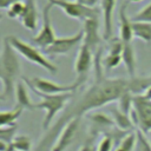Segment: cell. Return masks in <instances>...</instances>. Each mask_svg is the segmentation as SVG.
Wrapping results in <instances>:
<instances>
[{
  "instance_id": "13",
  "label": "cell",
  "mask_w": 151,
  "mask_h": 151,
  "mask_svg": "<svg viewBox=\"0 0 151 151\" xmlns=\"http://www.w3.org/2000/svg\"><path fill=\"white\" fill-rule=\"evenodd\" d=\"M126 8H127V2H124L119 9L120 41L123 44H131V40L134 35H133V29H132V21L126 15Z\"/></svg>"
},
{
  "instance_id": "8",
  "label": "cell",
  "mask_w": 151,
  "mask_h": 151,
  "mask_svg": "<svg viewBox=\"0 0 151 151\" xmlns=\"http://www.w3.org/2000/svg\"><path fill=\"white\" fill-rule=\"evenodd\" d=\"M24 80H26L27 85L32 90L38 91L39 93H42V94L70 93V92H72V91L78 88L74 84L73 85H68V86H64V85H59V84H55L53 81H50V80H46V79H42V78H38V77H34L29 81L26 78Z\"/></svg>"
},
{
  "instance_id": "2",
  "label": "cell",
  "mask_w": 151,
  "mask_h": 151,
  "mask_svg": "<svg viewBox=\"0 0 151 151\" xmlns=\"http://www.w3.org/2000/svg\"><path fill=\"white\" fill-rule=\"evenodd\" d=\"M17 54V51L11 46L7 38H5L0 57V79L2 83V100L12 98L15 93V80L20 72V63Z\"/></svg>"
},
{
  "instance_id": "20",
  "label": "cell",
  "mask_w": 151,
  "mask_h": 151,
  "mask_svg": "<svg viewBox=\"0 0 151 151\" xmlns=\"http://www.w3.org/2000/svg\"><path fill=\"white\" fill-rule=\"evenodd\" d=\"M15 96H17V103L18 105L22 106L24 109H29L33 110L34 109V104L31 103V99L27 94L26 87L24 86L22 83H18L17 87H15Z\"/></svg>"
},
{
  "instance_id": "1",
  "label": "cell",
  "mask_w": 151,
  "mask_h": 151,
  "mask_svg": "<svg viewBox=\"0 0 151 151\" xmlns=\"http://www.w3.org/2000/svg\"><path fill=\"white\" fill-rule=\"evenodd\" d=\"M132 86L133 80L98 78L94 81V84L83 94V97L61 116V118L58 120L54 127L48 132V136H46L42 139L38 151H41L44 147H46L53 142L54 137L64 127L66 122H70L73 118H80L81 114H84L86 111L91 109L106 105L110 101L122 98L124 94L130 93Z\"/></svg>"
},
{
  "instance_id": "24",
  "label": "cell",
  "mask_w": 151,
  "mask_h": 151,
  "mask_svg": "<svg viewBox=\"0 0 151 151\" xmlns=\"http://www.w3.org/2000/svg\"><path fill=\"white\" fill-rule=\"evenodd\" d=\"M114 117H116V122H117V124H118L122 129H129V127L131 126V122L129 120V118L126 117L125 113L114 111Z\"/></svg>"
},
{
  "instance_id": "17",
  "label": "cell",
  "mask_w": 151,
  "mask_h": 151,
  "mask_svg": "<svg viewBox=\"0 0 151 151\" xmlns=\"http://www.w3.org/2000/svg\"><path fill=\"white\" fill-rule=\"evenodd\" d=\"M123 44V42H122ZM122 59L123 63L131 77H134V67H136V61H134V51L132 42L131 44H123V53H122Z\"/></svg>"
},
{
  "instance_id": "18",
  "label": "cell",
  "mask_w": 151,
  "mask_h": 151,
  "mask_svg": "<svg viewBox=\"0 0 151 151\" xmlns=\"http://www.w3.org/2000/svg\"><path fill=\"white\" fill-rule=\"evenodd\" d=\"M133 35L144 40L145 42H151V24L147 22H133L132 21Z\"/></svg>"
},
{
  "instance_id": "25",
  "label": "cell",
  "mask_w": 151,
  "mask_h": 151,
  "mask_svg": "<svg viewBox=\"0 0 151 151\" xmlns=\"http://www.w3.org/2000/svg\"><path fill=\"white\" fill-rule=\"evenodd\" d=\"M111 147H112L111 138H104L98 146V151H111Z\"/></svg>"
},
{
  "instance_id": "29",
  "label": "cell",
  "mask_w": 151,
  "mask_h": 151,
  "mask_svg": "<svg viewBox=\"0 0 151 151\" xmlns=\"http://www.w3.org/2000/svg\"><path fill=\"white\" fill-rule=\"evenodd\" d=\"M83 151H91V147H88V146H85V147L83 149Z\"/></svg>"
},
{
  "instance_id": "12",
  "label": "cell",
  "mask_w": 151,
  "mask_h": 151,
  "mask_svg": "<svg viewBox=\"0 0 151 151\" xmlns=\"http://www.w3.org/2000/svg\"><path fill=\"white\" fill-rule=\"evenodd\" d=\"M79 122H80V118H73L72 120H70L66 124L65 129L61 132V136L59 137L57 145L53 147V151H64L71 144V142L73 140L74 134L78 130Z\"/></svg>"
},
{
  "instance_id": "5",
  "label": "cell",
  "mask_w": 151,
  "mask_h": 151,
  "mask_svg": "<svg viewBox=\"0 0 151 151\" xmlns=\"http://www.w3.org/2000/svg\"><path fill=\"white\" fill-rule=\"evenodd\" d=\"M53 6L60 7L66 15L74 19H83L84 21L90 18H98L99 9L96 7H90L83 5L78 1H66V0H48Z\"/></svg>"
},
{
  "instance_id": "10",
  "label": "cell",
  "mask_w": 151,
  "mask_h": 151,
  "mask_svg": "<svg viewBox=\"0 0 151 151\" xmlns=\"http://www.w3.org/2000/svg\"><path fill=\"white\" fill-rule=\"evenodd\" d=\"M133 106L143 130L149 131L151 129V101L147 98L136 97L133 99Z\"/></svg>"
},
{
  "instance_id": "28",
  "label": "cell",
  "mask_w": 151,
  "mask_h": 151,
  "mask_svg": "<svg viewBox=\"0 0 151 151\" xmlns=\"http://www.w3.org/2000/svg\"><path fill=\"white\" fill-rule=\"evenodd\" d=\"M117 151H129V150H126V149H124V147H122V146H119V147L117 149Z\"/></svg>"
},
{
  "instance_id": "26",
  "label": "cell",
  "mask_w": 151,
  "mask_h": 151,
  "mask_svg": "<svg viewBox=\"0 0 151 151\" xmlns=\"http://www.w3.org/2000/svg\"><path fill=\"white\" fill-rule=\"evenodd\" d=\"M19 1H21V0H0V7L1 8H9L11 6H13L14 4H17V2H19Z\"/></svg>"
},
{
  "instance_id": "23",
  "label": "cell",
  "mask_w": 151,
  "mask_h": 151,
  "mask_svg": "<svg viewBox=\"0 0 151 151\" xmlns=\"http://www.w3.org/2000/svg\"><path fill=\"white\" fill-rule=\"evenodd\" d=\"M24 9H25V2L22 4L21 1H19V2L14 4L13 6H11L8 8L7 15L9 18H18V19H20L21 15H22V13H24Z\"/></svg>"
},
{
  "instance_id": "22",
  "label": "cell",
  "mask_w": 151,
  "mask_h": 151,
  "mask_svg": "<svg viewBox=\"0 0 151 151\" xmlns=\"http://www.w3.org/2000/svg\"><path fill=\"white\" fill-rule=\"evenodd\" d=\"M12 147L17 151H28L31 147V142L29 138L26 136H20L18 137L13 143H12Z\"/></svg>"
},
{
  "instance_id": "14",
  "label": "cell",
  "mask_w": 151,
  "mask_h": 151,
  "mask_svg": "<svg viewBox=\"0 0 151 151\" xmlns=\"http://www.w3.org/2000/svg\"><path fill=\"white\" fill-rule=\"evenodd\" d=\"M20 21L29 31H34L37 28L38 11L35 6V0H25V9L20 18Z\"/></svg>"
},
{
  "instance_id": "11",
  "label": "cell",
  "mask_w": 151,
  "mask_h": 151,
  "mask_svg": "<svg viewBox=\"0 0 151 151\" xmlns=\"http://www.w3.org/2000/svg\"><path fill=\"white\" fill-rule=\"evenodd\" d=\"M100 38H99V22L98 18H90L85 20L84 25V41L91 51L96 50L97 45L99 44Z\"/></svg>"
},
{
  "instance_id": "4",
  "label": "cell",
  "mask_w": 151,
  "mask_h": 151,
  "mask_svg": "<svg viewBox=\"0 0 151 151\" xmlns=\"http://www.w3.org/2000/svg\"><path fill=\"white\" fill-rule=\"evenodd\" d=\"M34 92L42 98L41 103L34 104V109H40V110L46 111V114H45V118L42 122V127H44V130H47L50 127V124L53 120L54 116L64 107V105L71 98L72 94H71V92L70 93H59V94H42V93H39L38 91H34Z\"/></svg>"
},
{
  "instance_id": "9",
  "label": "cell",
  "mask_w": 151,
  "mask_h": 151,
  "mask_svg": "<svg viewBox=\"0 0 151 151\" xmlns=\"http://www.w3.org/2000/svg\"><path fill=\"white\" fill-rule=\"evenodd\" d=\"M81 40H84V31H79L78 33H76L74 35H71V37L57 38L52 45H50L47 48H45V52L47 54H52V55L66 54L73 47H76Z\"/></svg>"
},
{
  "instance_id": "6",
  "label": "cell",
  "mask_w": 151,
  "mask_h": 151,
  "mask_svg": "<svg viewBox=\"0 0 151 151\" xmlns=\"http://www.w3.org/2000/svg\"><path fill=\"white\" fill-rule=\"evenodd\" d=\"M91 65H92V51L85 42H83L79 48L76 65H74V70L77 73V79L74 85L77 87L83 85L87 79V76L91 70Z\"/></svg>"
},
{
  "instance_id": "16",
  "label": "cell",
  "mask_w": 151,
  "mask_h": 151,
  "mask_svg": "<svg viewBox=\"0 0 151 151\" xmlns=\"http://www.w3.org/2000/svg\"><path fill=\"white\" fill-rule=\"evenodd\" d=\"M122 53H123V44H122V41L114 42L112 45L111 50H110L109 55L104 60L106 70H111L113 67H117L120 64V61L123 60L122 59Z\"/></svg>"
},
{
  "instance_id": "15",
  "label": "cell",
  "mask_w": 151,
  "mask_h": 151,
  "mask_svg": "<svg viewBox=\"0 0 151 151\" xmlns=\"http://www.w3.org/2000/svg\"><path fill=\"white\" fill-rule=\"evenodd\" d=\"M116 0H101V11L104 18V38L110 39L112 35V17Z\"/></svg>"
},
{
  "instance_id": "3",
  "label": "cell",
  "mask_w": 151,
  "mask_h": 151,
  "mask_svg": "<svg viewBox=\"0 0 151 151\" xmlns=\"http://www.w3.org/2000/svg\"><path fill=\"white\" fill-rule=\"evenodd\" d=\"M8 42L11 44V46L17 51V53H19L20 55H22L25 59H27L28 61L47 70L50 73L54 74L58 71V67L55 65H53L38 48L28 45L27 42L20 40L19 38H17L15 35H8L6 37Z\"/></svg>"
},
{
  "instance_id": "30",
  "label": "cell",
  "mask_w": 151,
  "mask_h": 151,
  "mask_svg": "<svg viewBox=\"0 0 151 151\" xmlns=\"http://www.w3.org/2000/svg\"><path fill=\"white\" fill-rule=\"evenodd\" d=\"M130 2H140V1H143V0H129Z\"/></svg>"
},
{
  "instance_id": "19",
  "label": "cell",
  "mask_w": 151,
  "mask_h": 151,
  "mask_svg": "<svg viewBox=\"0 0 151 151\" xmlns=\"http://www.w3.org/2000/svg\"><path fill=\"white\" fill-rule=\"evenodd\" d=\"M24 107L20 105H17L13 110L11 111H2L0 114V126L1 127H6V126H11L17 118H19V116L21 114Z\"/></svg>"
},
{
  "instance_id": "27",
  "label": "cell",
  "mask_w": 151,
  "mask_h": 151,
  "mask_svg": "<svg viewBox=\"0 0 151 151\" xmlns=\"http://www.w3.org/2000/svg\"><path fill=\"white\" fill-rule=\"evenodd\" d=\"M77 1H78V2H80V4H83V5H86V6L93 7L97 0H77Z\"/></svg>"
},
{
  "instance_id": "21",
  "label": "cell",
  "mask_w": 151,
  "mask_h": 151,
  "mask_svg": "<svg viewBox=\"0 0 151 151\" xmlns=\"http://www.w3.org/2000/svg\"><path fill=\"white\" fill-rule=\"evenodd\" d=\"M131 21H133V22H147V24H151V2L147 4L142 11L136 13L132 17Z\"/></svg>"
},
{
  "instance_id": "7",
  "label": "cell",
  "mask_w": 151,
  "mask_h": 151,
  "mask_svg": "<svg viewBox=\"0 0 151 151\" xmlns=\"http://www.w3.org/2000/svg\"><path fill=\"white\" fill-rule=\"evenodd\" d=\"M52 4H46V6L44 7V12H42V27L40 29V32L38 33L37 37H34L32 39V41L38 45L39 47L41 48H47L50 45H52L54 42V40L57 39L55 38V34H54V31H53V27H52V24H51V17H50V11L52 8Z\"/></svg>"
}]
</instances>
